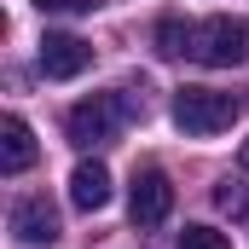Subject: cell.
<instances>
[{"mask_svg":"<svg viewBox=\"0 0 249 249\" xmlns=\"http://www.w3.org/2000/svg\"><path fill=\"white\" fill-rule=\"evenodd\" d=\"M133 110H139V105H133L127 93H93V99L70 105L64 133H70V145H81V151H93V145H116L122 127L133 122Z\"/></svg>","mask_w":249,"mask_h":249,"instance_id":"cell-1","label":"cell"},{"mask_svg":"<svg viewBox=\"0 0 249 249\" xmlns=\"http://www.w3.org/2000/svg\"><path fill=\"white\" fill-rule=\"evenodd\" d=\"M238 99L232 93H214V87H180L174 93V127L191 139H209V133H226L238 122Z\"/></svg>","mask_w":249,"mask_h":249,"instance_id":"cell-2","label":"cell"},{"mask_svg":"<svg viewBox=\"0 0 249 249\" xmlns=\"http://www.w3.org/2000/svg\"><path fill=\"white\" fill-rule=\"evenodd\" d=\"M191 58L209 64V70H232V64H249V23L244 18H209L191 29Z\"/></svg>","mask_w":249,"mask_h":249,"instance_id":"cell-3","label":"cell"},{"mask_svg":"<svg viewBox=\"0 0 249 249\" xmlns=\"http://www.w3.org/2000/svg\"><path fill=\"white\" fill-rule=\"evenodd\" d=\"M127 214H133V226H139V232H151V226H162V220L174 214V186H168V174H162V168H145V174H133Z\"/></svg>","mask_w":249,"mask_h":249,"instance_id":"cell-4","label":"cell"},{"mask_svg":"<svg viewBox=\"0 0 249 249\" xmlns=\"http://www.w3.org/2000/svg\"><path fill=\"white\" fill-rule=\"evenodd\" d=\"M35 64H41L47 81H70V75H81V70L93 64V47H87L81 35H47L41 53H35Z\"/></svg>","mask_w":249,"mask_h":249,"instance_id":"cell-5","label":"cell"},{"mask_svg":"<svg viewBox=\"0 0 249 249\" xmlns=\"http://www.w3.org/2000/svg\"><path fill=\"white\" fill-rule=\"evenodd\" d=\"M12 238L18 244H58V209L47 197H18L12 203Z\"/></svg>","mask_w":249,"mask_h":249,"instance_id":"cell-6","label":"cell"},{"mask_svg":"<svg viewBox=\"0 0 249 249\" xmlns=\"http://www.w3.org/2000/svg\"><path fill=\"white\" fill-rule=\"evenodd\" d=\"M70 203H75L81 214H99V209L110 203V168H105V162H81V168L70 174Z\"/></svg>","mask_w":249,"mask_h":249,"instance_id":"cell-7","label":"cell"},{"mask_svg":"<svg viewBox=\"0 0 249 249\" xmlns=\"http://www.w3.org/2000/svg\"><path fill=\"white\" fill-rule=\"evenodd\" d=\"M35 162V133L23 116H6L0 122V174H23Z\"/></svg>","mask_w":249,"mask_h":249,"instance_id":"cell-8","label":"cell"},{"mask_svg":"<svg viewBox=\"0 0 249 249\" xmlns=\"http://www.w3.org/2000/svg\"><path fill=\"white\" fill-rule=\"evenodd\" d=\"M191 29L197 23H186V18H162L157 23V53L162 58H191Z\"/></svg>","mask_w":249,"mask_h":249,"instance_id":"cell-9","label":"cell"},{"mask_svg":"<svg viewBox=\"0 0 249 249\" xmlns=\"http://www.w3.org/2000/svg\"><path fill=\"white\" fill-rule=\"evenodd\" d=\"M180 249H232V238L214 232V226H186L180 232Z\"/></svg>","mask_w":249,"mask_h":249,"instance_id":"cell-10","label":"cell"},{"mask_svg":"<svg viewBox=\"0 0 249 249\" xmlns=\"http://www.w3.org/2000/svg\"><path fill=\"white\" fill-rule=\"evenodd\" d=\"M99 0H35V12H47V18H87Z\"/></svg>","mask_w":249,"mask_h":249,"instance_id":"cell-11","label":"cell"},{"mask_svg":"<svg viewBox=\"0 0 249 249\" xmlns=\"http://www.w3.org/2000/svg\"><path fill=\"white\" fill-rule=\"evenodd\" d=\"M214 203H220L226 214H238V220H249V191H244V186H232V180H226V186L214 191Z\"/></svg>","mask_w":249,"mask_h":249,"instance_id":"cell-12","label":"cell"},{"mask_svg":"<svg viewBox=\"0 0 249 249\" xmlns=\"http://www.w3.org/2000/svg\"><path fill=\"white\" fill-rule=\"evenodd\" d=\"M238 162H244V174H249V139H244V151H238Z\"/></svg>","mask_w":249,"mask_h":249,"instance_id":"cell-13","label":"cell"}]
</instances>
